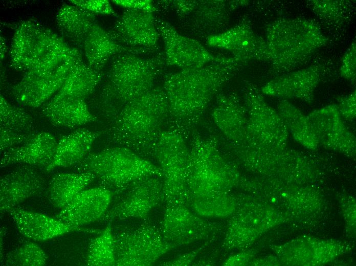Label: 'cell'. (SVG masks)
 <instances>
[{
  "label": "cell",
  "instance_id": "28",
  "mask_svg": "<svg viewBox=\"0 0 356 266\" xmlns=\"http://www.w3.org/2000/svg\"><path fill=\"white\" fill-rule=\"evenodd\" d=\"M212 116L220 129L235 143L241 140L248 116L245 105L236 95H218Z\"/></svg>",
  "mask_w": 356,
  "mask_h": 266
},
{
  "label": "cell",
  "instance_id": "16",
  "mask_svg": "<svg viewBox=\"0 0 356 266\" xmlns=\"http://www.w3.org/2000/svg\"><path fill=\"white\" fill-rule=\"evenodd\" d=\"M156 26L164 44L166 65L181 69L199 68L217 60L199 42L177 32L169 23L155 18Z\"/></svg>",
  "mask_w": 356,
  "mask_h": 266
},
{
  "label": "cell",
  "instance_id": "5",
  "mask_svg": "<svg viewBox=\"0 0 356 266\" xmlns=\"http://www.w3.org/2000/svg\"><path fill=\"white\" fill-rule=\"evenodd\" d=\"M265 40L271 72L279 76L305 63L328 42L316 23L301 17L279 18L269 24Z\"/></svg>",
  "mask_w": 356,
  "mask_h": 266
},
{
  "label": "cell",
  "instance_id": "2",
  "mask_svg": "<svg viewBox=\"0 0 356 266\" xmlns=\"http://www.w3.org/2000/svg\"><path fill=\"white\" fill-rule=\"evenodd\" d=\"M168 117L164 88L154 86L126 104L109 121L108 141L150 161Z\"/></svg>",
  "mask_w": 356,
  "mask_h": 266
},
{
  "label": "cell",
  "instance_id": "24",
  "mask_svg": "<svg viewBox=\"0 0 356 266\" xmlns=\"http://www.w3.org/2000/svg\"><path fill=\"white\" fill-rule=\"evenodd\" d=\"M57 143L54 136L49 132L36 134L26 143L3 152L1 167L23 164L46 168L54 159Z\"/></svg>",
  "mask_w": 356,
  "mask_h": 266
},
{
  "label": "cell",
  "instance_id": "11",
  "mask_svg": "<svg viewBox=\"0 0 356 266\" xmlns=\"http://www.w3.org/2000/svg\"><path fill=\"white\" fill-rule=\"evenodd\" d=\"M218 227L186 204L173 202L165 204L159 229L164 238L175 248L207 239Z\"/></svg>",
  "mask_w": 356,
  "mask_h": 266
},
{
  "label": "cell",
  "instance_id": "30",
  "mask_svg": "<svg viewBox=\"0 0 356 266\" xmlns=\"http://www.w3.org/2000/svg\"><path fill=\"white\" fill-rule=\"evenodd\" d=\"M95 179L88 172L58 173L49 183V199L55 207L61 210Z\"/></svg>",
  "mask_w": 356,
  "mask_h": 266
},
{
  "label": "cell",
  "instance_id": "17",
  "mask_svg": "<svg viewBox=\"0 0 356 266\" xmlns=\"http://www.w3.org/2000/svg\"><path fill=\"white\" fill-rule=\"evenodd\" d=\"M307 117L319 144L350 157L355 156V136L344 123L336 104L316 109Z\"/></svg>",
  "mask_w": 356,
  "mask_h": 266
},
{
  "label": "cell",
  "instance_id": "13",
  "mask_svg": "<svg viewBox=\"0 0 356 266\" xmlns=\"http://www.w3.org/2000/svg\"><path fill=\"white\" fill-rule=\"evenodd\" d=\"M155 18L153 13L126 9L107 31L119 45L147 55L158 48L160 35Z\"/></svg>",
  "mask_w": 356,
  "mask_h": 266
},
{
  "label": "cell",
  "instance_id": "31",
  "mask_svg": "<svg viewBox=\"0 0 356 266\" xmlns=\"http://www.w3.org/2000/svg\"><path fill=\"white\" fill-rule=\"evenodd\" d=\"M277 107L278 113L294 139L303 147L315 149L319 144L307 116L287 100H280Z\"/></svg>",
  "mask_w": 356,
  "mask_h": 266
},
{
  "label": "cell",
  "instance_id": "8",
  "mask_svg": "<svg viewBox=\"0 0 356 266\" xmlns=\"http://www.w3.org/2000/svg\"><path fill=\"white\" fill-rule=\"evenodd\" d=\"M189 157V149L180 132L171 128L162 132L155 149L154 159L163 174L162 203L180 202L187 205Z\"/></svg>",
  "mask_w": 356,
  "mask_h": 266
},
{
  "label": "cell",
  "instance_id": "41",
  "mask_svg": "<svg viewBox=\"0 0 356 266\" xmlns=\"http://www.w3.org/2000/svg\"><path fill=\"white\" fill-rule=\"evenodd\" d=\"M198 1H163L162 7H172L180 18H184L195 8Z\"/></svg>",
  "mask_w": 356,
  "mask_h": 266
},
{
  "label": "cell",
  "instance_id": "10",
  "mask_svg": "<svg viewBox=\"0 0 356 266\" xmlns=\"http://www.w3.org/2000/svg\"><path fill=\"white\" fill-rule=\"evenodd\" d=\"M244 102L248 116L244 137L265 146L284 148L288 141V131L282 119L251 83L246 84Z\"/></svg>",
  "mask_w": 356,
  "mask_h": 266
},
{
  "label": "cell",
  "instance_id": "38",
  "mask_svg": "<svg viewBox=\"0 0 356 266\" xmlns=\"http://www.w3.org/2000/svg\"><path fill=\"white\" fill-rule=\"evenodd\" d=\"M340 73L342 77L355 83L356 78V44L354 40L342 57Z\"/></svg>",
  "mask_w": 356,
  "mask_h": 266
},
{
  "label": "cell",
  "instance_id": "42",
  "mask_svg": "<svg viewBox=\"0 0 356 266\" xmlns=\"http://www.w3.org/2000/svg\"><path fill=\"white\" fill-rule=\"evenodd\" d=\"M113 2L126 9L140 10L150 13L158 10L154 3L150 0H115Z\"/></svg>",
  "mask_w": 356,
  "mask_h": 266
},
{
  "label": "cell",
  "instance_id": "9",
  "mask_svg": "<svg viewBox=\"0 0 356 266\" xmlns=\"http://www.w3.org/2000/svg\"><path fill=\"white\" fill-rule=\"evenodd\" d=\"M114 235L116 266H150L175 248L147 221Z\"/></svg>",
  "mask_w": 356,
  "mask_h": 266
},
{
  "label": "cell",
  "instance_id": "44",
  "mask_svg": "<svg viewBox=\"0 0 356 266\" xmlns=\"http://www.w3.org/2000/svg\"><path fill=\"white\" fill-rule=\"evenodd\" d=\"M253 257L250 251L237 253L228 257L223 263L224 265H243L248 263Z\"/></svg>",
  "mask_w": 356,
  "mask_h": 266
},
{
  "label": "cell",
  "instance_id": "40",
  "mask_svg": "<svg viewBox=\"0 0 356 266\" xmlns=\"http://www.w3.org/2000/svg\"><path fill=\"white\" fill-rule=\"evenodd\" d=\"M355 104L356 93L354 90L348 95L340 98L336 105L342 118L352 120L356 116Z\"/></svg>",
  "mask_w": 356,
  "mask_h": 266
},
{
  "label": "cell",
  "instance_id": "33",
  "mask_svg": "<svg viewBox=\"0 0 356 266\" xmlns=\"http://www.w3.org/2000/svg\"><path fill=\"white\" fill-rule=\"evenodd\" d=\"M307 7L325 25L339 28L350 21L354 10L352 3L343 0H308Z\"/></svg>",
  "mask_w": 356,
  "mask_h": 266
},
{
  "label": "cell",
  "instance_id": "43",
  "mask_svg": "<svg viewBox=\"0 0 356 266\" xmlns=\"http://www.w3.org/2000/svg\"><path fill=\"white\" fill-rule=\"evenodd\" d=\"M205 247L203 246L202 247H199V248L197 249L180 254L174 258L167 261L163 262L160 263L159 265L166 266H183L192 265L194 263L193 262L194 261L199 252Z\"/></svg>",
  "mask_w": 356,
  "mask_h": 266
},
{
  "label": "cell",
  "instance_id": "1",
  "mask_svg": "<svg viewBox=\"0 0 356 266\" xmlns=\"http://www.w3.org/2000/svg\"><path fill=\"white\" fill-rule=\"evenodd\" d=\"M244 65L232 56L220 55L204 66L166 74L163 87L171 128L185 137L219 90Z\"/></svg>",
  "mask_w": 356,
  "mask_h": 266
},
{
  "label": "cell",
  "instance_id": "37",
  "mask_svg": "<svg viewBox=\"0 0 356 266\" xmlns=\"http://www.w3.org/2000/svg\"><path fill=\"white\" fill-rule=\"evenodd\" d=\"M0 131L1 153L9 148L26 143L36 134L15 131L3 127H1Z\"/></svg>",
  "mask_w": 356,
  "mask_h": 266
},
{
  "label": "cell",
  "instance_id": "26",
  "mask_svg": "<svg viewBox=\"0 0 356 266\" xmlns=\"http://www.w3.org/2000/svg\"><path fill=\"white\" fill-rule=\"evenodd\" d=\"M100 132L79 128L62 136L58 141L55 157L46 168L50 172L58 167H69L80 163L90 153L92 147Z\"/></svg>",
  "mask_w": 356,
  "mask_h": 266
},
{
  "label": "cell",
  "instance_id": "27",
  "mask_svg": "<svg viewBox=\"0 0 356 266\" xmlns=\"http://www.w3.org/2000/svg\"><path fill=\"white\" fill-rule=\"evenodd\" d=\"M43 116L53 124L73 128L97 118L89 110L84 99L53 97L42 108Z\"/></svg>",
  "mask_w": 356,
  "mask_h": 266
},
{
  "label": "cell",
  "instance_id": "19",
  "mask_svg": "<svg viewBox=\"0 0 356 266\" xmlns=\"http://www.w3.org/2000/svg\"><path fill=\"white\" fill-rule=\"evenodd\" d=\"M113 196V192L102 186L85 189L60 210L55 217L69 226L80 228L102 218Z\"/></svg>",
  "mask_w": 356,
  "mask_h": 266
},
{
  "label": "cell",
  "instance_id": "6",
  "mask_svg": "<svg viewBox=\"0 0 356 266\" xmlns=\"http://www.w3.org/2000/svg\"><path fill=\"white\" fill-rule=\"evenodd\" d=\"M76 172H88L102 186L113 193L122 192L134 183L150 176L162 178L159 166L123 146L107 148L90 153L76 165Z\"/></svg>",
  "mask_w": 356,
  "mask_h": 266
},
{
  "label": "cell",
  "instance_id": "20",
  "mask_svg": "<svg viewBox=\"0 0 356 266\" xmlns=\"http://www.w3.org/2000/svg\"><path fill=\"white\" fill-rule=\"evenodd\" d=\"M248 3V1H198L186 16L189 17L184 22L186 28L192 35L206 39L227 30L231 12Z\"/></svg>",
  "mask_w": 356,
  "mask_h": 266
},
{
  "label": "cell",
  "instance_id": "4",
  "mask_svg": "<svg viewBox=\"0 0 356 266\" xmlns=\"http://www.w3.org/2000/svg\"><path fill=\"white\" fill-rule=\"evenodd\" d=\"M82 57L81 52L38 22L21 21L12 38L10 59L16 71L44 72Z\"/></svg>",
  "mask_w": 356,
  "mask_h": 266
},
{
  "label": "cell",
  "instance_id": "29",
  "mask_svg": "<svg viewBox=\"0 0 356 266\" xmlns=\"http://www.w3.org/2000/svg\"><path fill=\"white\" fill-rule=\"evenodd\" d=\"M104 75L102 71L96 70L85 63L83 60H80L71 69L62 86L54 97L85 100L94 92Z\"/></svg>",
  "mask_w": 356,
  "mask_h": 266
},
{
  "label": "cell",
  "instance_id": "15",
  "mask_svg": "<svg viewBox=\"0 0 356 266\" xmlns=\"http://www.w3.org/2000/svg\"><path fill=\"white\" fill-rule=\"evenodd\" d=\"M206 41L209 46L229 51L244 64L252 61L270 62L265 40L254 31L247 16L243 17L234 27L207 37Z\"/></svg>",
  "mask_w": 356,
  "mask_h": 266
},
{
  "label": "cell",
  "instance_id": "34",
  "mask_svg": "<svg viewBox=\"0 0 356 266\" xmlns=\"http://www.w3.org/2000/svg\"><path fill=\"white\" fill-rule=\"evenodd\" d=\"M85 263L90 266L116 265L114 235L110 223L90 242Z\"/></svg>",
  "mask_w": 356,
  "mask_h": 266
},
{
  "label": "cell",
  "instance_id": "45",
  "mask_svg": "<svg viewBox=\"0 0 356 266\" xmlns=\"http://www.w3.org/2000/svg\"><path fill=\"white\" fill-rule=\"evenodd\" d=\"M5 230L4 229V228H1V261L3 260V239H4V236L5 235Z\"/></svg>",
  "mask_w": 356,
  "mask_h": 266
},
{
  "label": "cell",
  "instance_id": "18",
  "mask_svg": "<svg viewBox=\"0 0 356 266\" xmlns=\"http://www.w3.org/2000/svg\"><path fill=\"white\" fill-rule=\"evenodd\" d=\"M78 61L49 72L24 73L20 81L12 87V96L24 106H40L59 90L71 69Z\"/></svg>",
  "mask_w": 356,
  "mask_h": 266
},
{
  "label": "cell",
  "instance_id": "7",
  "mask_svg": "<svg viewBox=\"0 0 356 266\" xmlns=\"http://www.w3.org/2000/svg\"><path fill=\"white\" fill-rule=\"evenodd\" d=\"M239 179L236 170L213 145L194 138L189 149L188 201L204 195L231 192Z\"/></svg>",
  "mask_w": 356,
  "mask_h": 266
},
{
  "label": "cell",
  "instance_id": "21",
  "mask_svg": "<svg viewBox=\"0 0 356 266\" xmlns=\"http://www.w3.org/2000/svg\"><path fill=\"white\" fill-rule=\"evenodd\" d=\"M322 68L319 65H313L278 76L267 82L261 92L281 99H297L312 103L321 80Z\"/></svg>",
  "mask_w": 356,
  "mask_h": 266
},
{
  "label": "cell",
  "instance_id": "39",
  "mask_svg": "<svg viewBox=\"0 0 356 266\" xmlns=\"http://www.w3.org/2000/svg\"><path fill=\"white\" fill-rule=\"evenodd\" d=\"M73 5L94 14H101L116 16L117 14L107 0H71Z\"/></svg>",
  "mask_w": 356,
  "mask_h": 266
},
{
  "label": "cell",
  "instance_id": "12",
  "mask_svg": "<svg viewBox=\"0 0 356 266\" xmlns=\"http://www.w3.org/2000/svg\"><path fill=\"white\" fill-rule=\"evenodd\" d=\"M223 245L229 250L252 243L276 224V214L269 206L256 202L239 204L230 217Z\"/></svg>",
  "mask_w": 356,
  "mask_h": 266
},
{
  "label": "cell",
  "instance_id": "35",
  "mask_svg": "<svg viewBox=\"0 0 356 266\" xmlns=\"http://www.w3.org/2000/svg\"><path fill=\"white\" fill-rule=\"evenodd\" d=\"M1 127L21 132H29L33 125L32 116L20 107L10 103L1 95Z\"/></svg>",
  "mask_w": 356,
  "mask_h": 266
},
{
  "label": "cell",
  "instance_id": "3",
  "mask_svg": "<svg viewBox=\"0 0 356 266\" xmlns=\"http://www.w3.org/2000/svg\"><path fill=\"white\" fill-rule=\"evenodd\" d=\"M166 65L162 53L148 58L130 53L115 56L99 95V109L104 117L110 121L126 104L154 87Z\"/></svg>",
  "mask_w": 356,
  "mask_h": 266
},
{
  "label": "cell",
  "instance_id": "32",
  "mask_svg": "<svg viewBox=\"0 0 356 266\" xmlns=\"http://www.w3.org/2000/svg\"><path fill=\"white\" fill-rule=\"evenodd\" d=\"M239 202L231 192L204 195L188 200L187 205L203 217H230L236 210Z\"/></svg>",
  "mask_w": 356,
  "mask_h": 266
},
{
  "label": "cell",
  "instance_id": "14",
  "mask_svg": "<svg viewBox=\"0 0 356 266\" xmlns=\"http://www.w3.org/2000/svg\"><path fill=\"white\" fill-rule=\"evenodd\" d=\"M121 193L123 194L122 197L103 216L105 219H146L153 208L162 203V178L146 177Z\"/></svg>",
  "mask_w": 356,
  "mask_h": 266
},
{
  "label": "cell",
  "instance_id": "36",
  "mask_svg": "<svg viewBox=\"0 0 356 266\" xmlns=\"http://www.w3.org/2000/svg\"><path fill=\"white\" fill-rule=\"evenodd\" d=\"M47 259V254L38 245L29 241L8 253L5 264L10 266H43Z\"/></svg>",
  "mask_w": 356,
  "mask_h": 266
},
{
  "label": "cell",
  "instance_id": "22",
  "mask_svg": "<svg viewBox=\"0 0 356 266\" xmlns=\"http://www.w3.org/2000/svg\"><path fill=\"white\" fill-rule=\"evenodd\" d=\"M44 184L43 176L29 165L23 164L3 175L0 180L1 215L38 193Z\"/></svg>",
  "mask_w": 356,
  "mask_h": 266
},
{
  "label": "cell",
  "instance_id": "25",
  "mask_svg": "<svg viewBox=\"0 0 356 266\" xmlns=\"http://www.w3.org/2000/svg\"><path fill=\"white\" fill-rule=\"evenodd\" d=\"M83 52L87 64L98 71H102L109 59L122 53L137 55L143 54L136 50L119 45L109 36L97 21L93 25L82 44Z\"/></svg>",
  "mask_w": 356,
  "mask_h": 266
},
{
  "label": "cell",
  "instance_id": "23",
  "mask_svg": "<svg viewBox=\"0 0 356 266\" xmlns=\"http://www.w3.org/2000/svg\"><path fill=\"white\" fill-rule=\"evenodd\" d=\"M8 212L19 232L35 241L53 239L67 233L81 230V228L69 226L55 217L18 208Z\"/></svg>",
  "mask_w": 356,
  "mask_h": 266
}]
</instances>
